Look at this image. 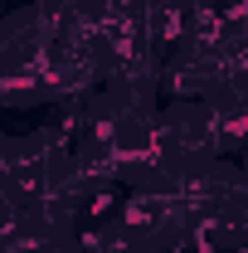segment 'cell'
Masks as SVG:
<instances>
[{
  "mask_svg": "<svg viewBox=\"0 0 248 253\" xmlns=\"http://www.w3.org/2000/svg\"><path fill=\"white\" fill-rule=\"evenodd\" d=\"M156 122L165 131L170 156H219L214 146V112L205 102H161Z\"/></svg>",
  "mask_w": 248,
  "mask_h": 253,
  "instance_id": "6da1fadb",
  "label": "cell"
},
{
  "mask_svg": "<svg viewBox=\"0 0 248 253\" xmlns=\"http://www.w3.org/2000/svg\"><path fill=\"white\" fill-rule=\"evenodd\" d=\"M180 5H190V10H200V5H219V0H180Z\"/></svg>",
  "mask_w": 248,
  "mask_h": 253,
  "instance_id": "7a4b0ae2",
  "label": "cell"
}]
</instances>
